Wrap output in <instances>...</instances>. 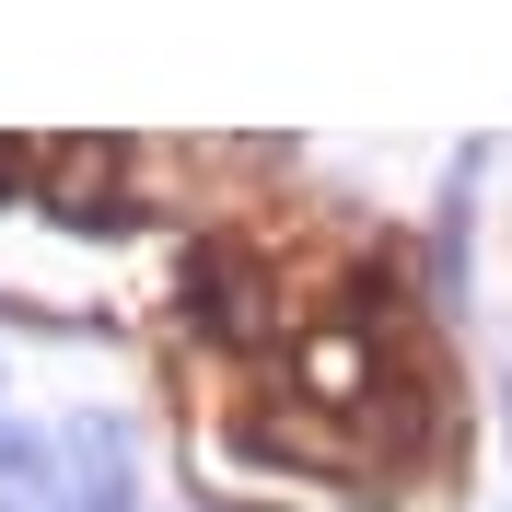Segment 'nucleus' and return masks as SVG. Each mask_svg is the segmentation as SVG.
Returning <instances> with one entry per match:
<instances>
[{"instance_id":"1","label":"nucleus","mask_w":512,"mask_h":512,"mask_svg":"<svg viewBox=\"0 0 512 512\" xmlns=\"http://www.w3.org/2000/svg\"><path fill=\"white\" fill-rule=\"evenodd\" d=\"M0 303L152 338L222 489L419 501L466 466V373L408 245L268 152H0Z\"/></svg>"}]
</instances>
